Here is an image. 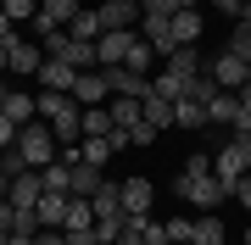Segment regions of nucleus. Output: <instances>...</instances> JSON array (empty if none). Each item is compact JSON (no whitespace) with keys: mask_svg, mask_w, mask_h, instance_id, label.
<instances>
[{"mask_svg":"<svg viewBox=\"0 0 251 245\" xmlns=\"http://www.w3.org/2000/svg\"><path fill=\"white\" fill-rule=\"evenodd\" d=\"M62 156L73 162V195H95L100 184H106V173H100V167H90V162H84L78 151H62Z\"/></svg>","mask_w":251,"mask_h":245,"instance_id":"nucleus-10","label":"nucleus"},{"mask_svg":"<svg viewBox=\"0 0 251 245\" xmlns=\"http://www.w3.org/2000/svg\"><path fill=\"white\" fill-rule=\"evenodd\" d=\"M156 139H162V134H156L151 123H134V128H128V145H140V151H145V145H156Z\"/></svg>","mask_w":251,"mask_h":245,"instance_id":"nucleus-37","label":"nucleus"},{"mask_svg":"<svg viewBox=\"0 0 251 245\" xmlns=\"http://www.w3.org/2000/svg\"><path fill=\"white\" fill-rule=\"evenodd\" d=\"M34 245H67V234H62V228H39V240Z\"/></svg>","mask_w":251,"mask_h":245,"instance_id":"nucleus-43","label":"nucleus"},{"mask_svg":"<svg viewBox=\"0 0 251 245\" xmlns=\"http://www.w3.org/2000/svg\"><path fill=\"white\" fill-rule=\"evenodd\" d=\"M151 95H162V100H184V78H173L168 67H162V78H151Z\"/></svg>","mask_w":251,"mask_h":245,"instance_id":"nucleus-33","label":"nucleus"},{"mask_svg":"<svg viewBox=\"0 0 251 245\" xmlns=\"http://www.w3.org/2000/svg\"><path fill=\"white\" fill-rule=\"evenodd\" d=\"M229 200H240V206L251 212V173H246V178H240V184H234V190H229Z\"/></svg>","mask_w":251,"mask_h":245,"instance_id":"nucleus-40","label":"nucleus"},{"mask_svg":"<svg viewBox=\"0 0 251 245\" xmlns=\"http://www.w3.org/2000/svg\"><path fill=\"white\" fill-rule=\"evenodd\" d=\"M156 62H162V56L151 50V39L140 34V39H134V50H128V62H123V67H128V73H140V78H151V73H156Z\"/></svg>","mask_w":251,"mask_h":245,"instance_id":"nucleus-19","label":"nucleus"},{"mask_svg":"<svg viewBox=\"0 0 251 245\" xmlns=\"http://www.w3.org/2000/svg\"><path fill=\"white\" fill-rule=\"evenodd\" d=\"M6 89H11V84H6V78H0V106H6Z\"/></svg>","mask_w":251,"mask_h":245,"instance_id":"nucleus-48","label":"nucleus"},{"mask_svg":"<svg viewBox=\"0 0 251 245\" xmlns=\"http://www.w3.org/2000/svg\"><path fill=\"white\" fill-rule=\"evenodd\" d=\"M39 11H45V17H50V22H62V28H67V22H73V17H78V11H84V6H78V0H39Z\"/></svg>","mask_w":251,"mask_h":245,"instance_id":"nucleus-31","label":"nucleus"},{"mask_svg":"<svg viewBox=\"0 0 251 245\" xmlns=\"http://www.w3.org/2000/svg\"><path fill=\"white\" fill-rule=\"evenodd\" d=\"M78 156H84L90 167L106 173V167H112V156H117V139H112V134H106V139H78Z\"/></svg>","mask_w":251,"mask_h":245,"instance_id":"nucleus-17","label":"nucleus"},{"mask_svg":"<svg viewBox=\"0 0 251 245\" xmlns=\"http://www.w3.org/2000/svg\"><path fill=\"white\" fill-rule=\"evenodd\" d=\"M112 123H117V128H134V123H145L140 100H128V95H112Z\"/></svg>","mask_w":251,"mask_h":245,"instance_id":"nucleus-27","label":"nucleus"},{"mask_svg":"<svg viewBox=\"0 0 251 245\" xmlns=\"http://www.w3.org/2000/svg\"><path fill=\"white\" fill-rule=\"evenodd\" d=\"M62 234H67V245H100L95 228H62Z\"/></svg>","mask_w":251,"mask_h":245,"instance_id":"nucleus-39","label":"nucleus"},{"mask_svg":"<svg viewBox=\"0 0 251 245\" xmlns=\"http://www.w3.org/2000/svg\"><path fill=\"white\" fill-rule=\"evenodd\" d=\"M11 145H17V123L0 111V151H11Z\"/></svg>","mask_w":251,"mask_h":245,"instance_id":"nucleus-38","label":"nucleus"},{"mask_svg":"<svg viewBox=\"0 0 251 245\" xmlns=\"http://www.w3.org/2000/svg\"><path fill=\"white\" fill-rule=\"evenodd\" d=\"M173 128H206V106L201 100H173Z\"/></svg>","mask_w":251,"mask_h":245,"instance_id":"nucleus-24","label":"nucleus"},{"mask_svg":"<svg viewBox=\"0 0 251 245\" xmlns=\"http://www.w3.org/2000/svg\"><path fill=\"white\" fill-rule=\"evenodd\" d=\"M78 128H84V139H106V134H117V123H112V100H106V106H84Z\"/></svg>","mask_w":251,"mask_h":245,"instance_id":"nucleus-12","label":"nucleus"},{"mask_svg":"<svg viewBox=\"0 0 251 245\" xmlns=\"http://www.w3.org/2000/svg\"><path fill=\"white\" fill-rule=\"evenodd\" d=\"M218 95H224V89H218V78L206 73V67H201V73H196V78L184 84V100H201V106H212Z\"/></svg>","mask_w":251,"mask_h":245,"instance_id":"nucleus-22","label":"nucleus"},{"mask_svg":"<svg viewBox=\"0 0 251 245\" xmlns=\"http://www.w3.org/2000/svg\"><path fill=\"white\" fill-rule=\"evenodd\" d=\"M34 240H39V234H11L6 245H34Z\"/></svg>","mask_w":251,"mask_h":245,"instance_id":"nucleus-46","label":"nucleus"},{"mask_svg":"<svg viewBox=\"0 0 251 245\" xmlns=\"http://www.w3.org/2000/svg\"><path fill=\"white\" fill-rule=\"evenodd\" d=\"M73 78H78V73H73L67 62H45V67H39V89H62V95H73Z\"/></svg>","mask_w":251,"mask_h":245,"instance_id":"nucleus-20","label":"nucleus"},{"mask_svg":"<svg viewBox=\"0 0 251 245\" xmlns=\"http://www.w3.org/2000/svg\"><path fill=\"white\" fill-rule=\"evenodd\" d=\"M151 206H156V184L145 173L123 178V218H151Z\"/></svg>","mask_w":251,"mask_h":245,"instance_id":"nucleus-4","label":"nucleus"},{"mask_svg":"<svg viewBox=\"0 0 251 245\" xmlns=\"http://www.w3.org/2000/svg\"><path fill=\"white\" fill-rule=\"evenodd\" d=\"M173 11H196V0H173Z\"/></svg>","mask_w":251,"mask_h":245,"instance_id":"nucleus-47","label":"nucleus"},{"mask_svg":"<svg viewBox=\"0 0 251 245\" xmlns=\"http://www.w3.org/2000/svg\"><path fill=\"white\" fill-rule=\"evenodd\" d=\"M234 139H251V84L234 89Z\"/></svg>","mask_w":251,"mask_h":245,"instance_id":"nucleus-29","label":"nucleus"},{"mask_svg":"<svg viewBox=\"0 0 251 245\" xmlns=\"http://www.w3.org/2000/svg\"><path fill=\"white\" fill-rule=\"evenodd\" d=\"M17 39H23V34H17V22H11L6 11H0V45H17Z\"/></svg>","mask_w":251,"mask_h":245,"instance_id":"nucleus-41","label":"nucleus"},{"mask_svg":"<svg viewBox=\"0 0 251 245\" xmlns=\"http://www.w3.org/2000/svg\"><path fill=\"white\" fill-rule=\"evenodd\" d=\"M134 39H140V28H117V34H100V39H95L100 67H123V62H128V50H134Z\"/></svg>","mask_w":251,"mask_h":245,"instance_id":"nucleus-5","label":"nucleus"},{"mask_svg":"<svg viewBox=\"0 0 251 245\" xmlns=\"http://www.w3.org/2000/svg\"><path fill=\"white\" fill-rule=\"evenodd\" d=\"M90 206H95V223H100V218H123V184L106 178V184L90 195Z\"/></svg>","mask_w":251,"mask_h":245,"instance_id":"nucleus-13","label":"nucleus"},{"mask_svg":"<svg viewBox=\"0 0 251 245\" xmlns=\"http://www.w3.org/2000/svg\"><path fill=\"white\" fill-rule=\"evenodd\" d=\"M212 6H218V11H229V17H240V11H246V0H212Z\"/></svg>","mask_w":251,"mask_h":245,"instance_id":"nucleus-44","label":"nucleus"},{"mask_svg":"<svg viewBox=\"0 0 251 245\" xmlns=\"http://www.w3.org/2000/svg\"><path fill=\"white\" fill-rule=\"evenodd\" d=\"M212 173H218V184H224V190H234V184L251 173V139H229V145L212 156Z\"/></svg>","mask_w":251,"mask_h":245,"instance_id":"nucleus-3","label":"nucleus"},{"mask_svg":"<svg viewBox=\"0 0 251 245\" xmlns=\"http://www.w3.org/2000/svg\"><path fill=\"white\" fill-rule=\"evenodd\" d=\"M67 200L73 195H50V190L39 195V206H34L39 212V228H67Z\"/></svg>","mask_w":251,"mask_h":245,"instance_id":"nucleus-14","label":"nucleus"},{"mask_svg":"<svg viewBox=\"0 0 251 245\" xmlns=\"http://www.w3.org/2000/svg\"><path fill=\"white\" fill-rule=\"evenodd\" d=\"M28 28H34V39H45V34H56V28H62V22H50V17H45V11H39V17H34V22H28Z\"/></svg>","mask_w":251,"mask_h":245,"instance_id":"nucleus-42","label":"nucleus"},{"mask_svg":"<svg viewBox=\"0 0 251 245\" xmlns=\"http://www.w3.org/2000/svg\"><path fill=\"white\" fill-rule=\"evenodd\" d=\"M0 11H6L11 22H34L39 17V0H0Z\"/></svg>","mask_w":251,"mask_h":245,"instance_id":"nucleus-34","label":"nucleus"},{"mask_svg":"<svg viewBox=\"0 0 251 245\" xmlns=\"http://www.w3.org/2000/svg\"><path fill=\"white\" fill-rule=\"evenodd\" d=\"M140 111H145V123H151L156 134H162V128H173V100H162V95H145V100H140Z\"/></svg>","mask_w":251,"mask_h":245,"instance_id":"nucleus-21","label":"nucleus"},{"mask_svg":"<svg viewBox=\"0 0 251 245\" xmlns=\"http://www.w3.org/2000/svg\"><path fill=\"white\" fill-rule=\"evenodd\" d=\"M67 34H73V39H84V45H95L106 28H100V17H95V11H78V17L67 22Z\"/></svg>","mask_w":251,"mask_h":245,"instance_id":"nucleus-26","label":"nucleus"},{"mask_svg":"<svg viewBox=\"0 0 251 245\" xmlns=\"http://www.w3.org/2000/svg\"><path fill=\"white\" fill-rule=\"evenodd\" d=\"M39 178H45L50 195H73V162H67V156H56L50 167H39Z\"/></svg>","mask_w":251,"mask_h":245,"instance_id":"nucleus-18","label":"nucleus"},{"mask_svg":"<svg viewBox=\"0 0 251 245\" xmlns=\"http://www.w3.org/2000/svg\"><path fill=\"white\" fill-rule=\"evenodd\" d=\"M224 50H234V56H246V62H251V17H234V34H229Z\"/></svg>","mask_w":251,"mask_h":245,"instance_id":"nucleus-32","label":"nucleus"},{"mask_svg":"<svg viewBox=\"0 0 251 245\" xmlns=\"http://www.w3.org/2000/svg\"><path fill=\"white\" fill-rule=\"evenodd\" d=\"M39 67H45V50L28 45V39H17V45H11V73L6 78H39Z\"/></svg>","mask_w":251,"mask_h":245,"instance_id":"nucleus-9","label":"nucleus"},{"mask_svg":"<svg viewBox=\"0 0 251 245\" xmlns=\"http://www.w3.org/2000/svg\"><path fill=\"white\" fill-rule=\"evenodd\" d=\"M6 184H11V178H6V173H0V200H6Z\"/></svg>","mask_w":251,"mask_h":245,"instance_id":"nucleus-49","label":"nucleus"},{"mask_svg":"<svg viewBox=\"0 0 251 245\" xmlns=\"http://www.w3.org/2000/svg\"><path fill=\"white\" fill-rule=\"evenodd\" d=\"M0 111H6V117L17 123V128L39 117V106H34V95H28V89H6V106H0Z\"/></svg>","mask_w":251,"mask_h":245,"instance_id":"nucleus-16","label":"nucleus"},{"mask_svg":"<svg viewBox=\"0 0 251 245\" xmlns=\"http://www.w3.org/2000/svg\"><path fill=\"white\" fill-rule=\"evenodd\" d=\"M240 17H251V0H246V11H240Z\"/></svg>","mask_w":251,"mask_h":245,"instance_id":"nucleus-51","label":"nucleus"},{"mask_svg":"<svg viewBox=\"0 0 251 245\" xmlns=\"http://www.w3.org/2000/svg\"><path fill=\"white\" fill-rule=\"evenodd\" d=\"M67 228H95V206H90V195H73V200H67Z\"/></svg>","mask_w":251,"mask_h":245,"instance_id":"nucleus-30","label":"nucleus"},{"mask_svg":"<svg viewBox=\"0 0 251 245\" xmlns=\"http://www.w3.org/2000/svg\"><path fill=\"white\" fill-rule=\"evenodd\" d=\"M0 228L11 234V200H0Z\"/></svg>","mask_w":251,"mask_h":245,"instance_id":"nucleus-45","label":"nucleus"},{"mask_svg":"<svg viewBox=\"0 0 251 245\" xmlns=\"http://www.w3.org/2000/svg\"><path fill=\"white\" fill-rule=\"evenodd\" d=\"M106 84H112V95H128V100H145V95H151V78L128 73V67H106Z\"/></svg>","mask_w":251,"mask_h":245,"instance_id":"nucleus-11","label":"nucleus"},{"mask_svg":"<svg viewBox=\"0 0 251 245\" xmlns=\"http://www.w3.org/2000/svg\"><path fill=\"white\" fill-rule=\"evenodd\" d=\"M201 67H206V62H201V50H196V45H179V50L168 56V73H173V78H184V84L196 78Z\"/></svg>","mask_w":251,"mask_h":245,"instance_id":"nucleus-15","label":"nucleus"},{"mask_svg":"<svg viewBox=\"0 0 251 245\" xmlns=\"http://www.w3.org/2000/svg\"><path fill=\"white\" fill-rule=\"evenodd\" d=\"M224 240H229V228H224V218H218V212L196 218V245H224Z\"/></svg>","mask_w":251,"mask_h":245,"instance_id":"nucleus-25","label":"nucleus"},{"mask_svg":"<svg viewBox=\"0 0 251 245\" xmlns=\"http://www.w3.org/2000/svg\"><path fill=\"white\" fill-rule=\"evenodd\" d=\"M173 195H179L184 206H196V212H218V206L229 200V190L218 184V173H212V156H206V151L184 162V173L173 178Z\"/></svg>","mask_w":251,"mask_h":245,"instance_id":"nucleus-1","label":"nucleus"},{"mask_svg":"<svg viewBox=\"0 0 251 245\" xmlns=\"http://www.w3.org/2000/svg\"><path fill=\"white\" fill-rule=\"evenodd\" d=\"M95 17H100V28H106V34H117V28H140V0H100L95 6Z\"/></svg>","mask_w":251,"mask_h":245,"instance_id":"nucleus-6","label":"nucleus"},{"mask_svg":"<svg viewBox=\"0 0 251 245\" xmlns=\"http://www.w3.org/2000/svg\"><path fill=\"white\" fill-rule=\"evenodd\" d=\"M162 228H168V240H173V245H190V240H196V218H168Z\"/></svg>","mask_w":251,"mask_h":245,"instance_id":"nucleus-35","label":"nucleus"},{"mask_svg":"<svg viewBox=\"0 0 251 245\" xmlns=\"http://www.w3.org/2000/svg\"><path fill=\"white\" fill-rule=\"evenodd\" d=\"M246 245H251V218H246Z\"/></svg>","mask_w":251,"mask_h":245,"instance_id":"nucleus-50","label":"nucleus"},{"mask_svg":"<svg viewBox=\"0 0 251 245\" xmlns=\"http://www.w3.org/2000/svg\"><path fill=\"white\" fill-rule=\"evenodd\" d=\"M17 151L28 156V167H50L56 156H62V145H56V134H50V123H23L17 128Z\"/></svg>","mask_w":251,"mask_h":245,"instance_id":"nucleus-2","label":"nucleus"},{"mask_svg":"<svg viewBox=\"0 0 251 245\" xmlns=\"http://www.w3.org/2000/svg\"><path fill=\"white\" fill-rule=\"evenodd\" d=\"M39 195H45V178H39V167H28V173H17V178L6 184V200L17 212H34L39 206Z\"/></svg>","mask_w":251,"mask_h":245,"instance_id":"nucleus-8","label":"nucleus"},{"mask_svg":"<svg viewBox=\"0 0 251 245\" xmlns=\"http://www.w3.org/2000/svg\"><path fill=\"white\" fill-rule=\"evenodd\" d=\"M206 128H234V95H229V89L206 106Z\"/></svg>","mask_w":251,"mask_h":245,"instance_id":"nucleus-28","label":"nucleus"},{"mask_svg":"<svg viewBox=\"0 0 251 245\" xmlns=\"http://www.w3.org/2000/svg\"><path fill=\"white\" fill-rule=\"evenodd\" d=\"M73 100H78V106H106V100H112L106 67H90V73H78V78H73Z\"/></svg>","mask_w":251,"mask_h":245,"instance_id":"nucleus-7","label":"nucleus"},{"mask_svg":"<svg viewBox=\"0 0 251 245\" xmlns=\"http://www.w3.org/2000/svg\"><path fill=\"white\" fill-rule=\"evenodd\" d=\"M201 39V11H173V45H196Z\"/></svg>","mask_w":251,"mask_h":245,"instance_id":"nucleus-23","label":"nucleus"},{"mask_svg":"<svg viewBox=\"0 0 251 245\" xmlns=\"http://www.w3.org/2000/svg\"><path fill=\"white\" fill-rule=\"evenodd\" d=\"M0 173H6V178H17V173H28V156L11 145V151H0Z\"/></svg>","mask_w":251,"mask_h":245,"instance_id":"nucleus-36","label":"nucleus"}]
</instances>
